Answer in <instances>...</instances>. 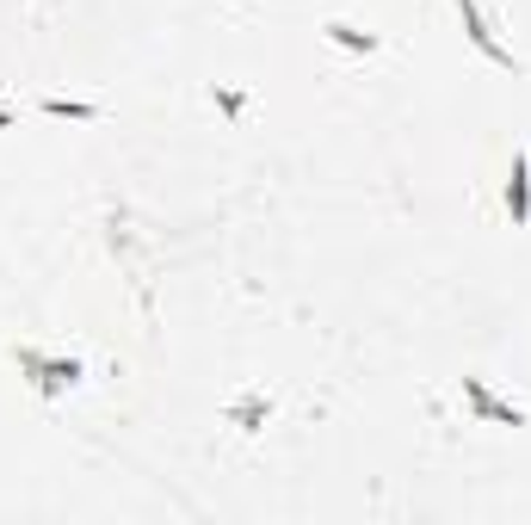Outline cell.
<instances>
[{"mask_svg": "<svg viewBox=\"0 0 531 525\" xmlns=\"http://www.w3.org/2000/svg\"><path fill=\"white\" fill-rule=\"evenodd\" d=\"M328 37H334V44H346V50H365V56L377 50V37H371V31H359V25H340V19L328 25Z\"/></svg>", "mask_w": 531, "mask_h": 525, "instance_id": "obj_6", "label": "cell"}, {"mask_svg": "<svg viewBox=\"0 0 531 525\" xmlns=\"http://www.w3.org/2000/svg\"><path fill=\"white\" fill-rule=\"evenodd\" d=\"M266 414H272V402H266V395H242V402L229 408V420H235L242 433H260V426H266Z\"/></svg>", "mask_w": 531, "mask_h": 525, "instance_id": "obj_5", "label": "cell"}, {"mask_svg": "<svg viewBox=\"0 0 531 525\" xmlns=\"http://www.w3.org/2000/svg\"><path fill=\"white\" fill-rule=\"evenodd\" d=\"M464 395H470V408H476V414H488V420H501V426H526V408L495 402V395L482 390V378H464Z\"/></svg>", "mask_w": 531, "mask_h": 525, "instance_id": "obj_3", "label": "cell"}, {"mask_svg": "<svg viewBox=\"0 0 531 525\" xmlns=\"http://www.w3.org/2000/svg\"><path fill=\"white\" fill-rule=\"evenodd\" d=\"M19 371H31V390L37 395H62L81 384V359H44V353H19Z\"/></svg>", "mask_w": 531, "mask_h": 525, "instance_id": "obj_1", "label": "cell"}, {"mask_svg": "<svg viewBox=\"0 0 531 525\" xmlns=\"http://www.w3.org/2000/svg\"><path fill=\"white\" fill-rule=\"evenodd\" d=\"M507 217H513V223H531V173H526V155H513V173H507Z\"/></svg>", "mask_w": 531, "mask_h": 525, "instance_id": "obj_4", "label": "cell"}, {"mask_svg": "<svg viewBox=\"0 0 531 525\" xmlns=\"http://www.w3.org/2000/svg\"><path fill=\"white\" fill-rule=\"evenodd\" d=\"M457 12H464V31H470V44H476L488 62H501V68H519V62H513V50H501V44H495V31H488V19L476 12V0H457Z\"/></svg>", "mask_w": 531, "mask_h": 525, "instance_id": "obj_2", "label": "cell"}]
</instances>
